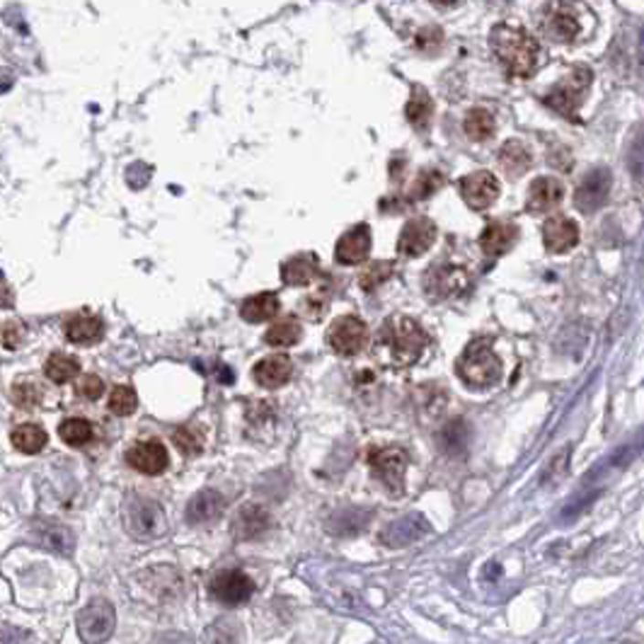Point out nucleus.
Masks as SVG:
<instances>
[{
  "mask_svg": "<svg viewBox=\"0 0 644 644\" xmlns=\"http://www.w3.org/2000/svg\"><path fill=\"white\" fill-rule=\"evenodd\" d=\"M460 381L472 390H490L494 388L501 375H504V366L497 352L492 349L490 340H475L470 342L465 352L460 354L456 366Z\"/></svg>",
  "mask_w": 644,
  "mask_h": 644,
  "instance_id": "3",
  "label": "nucleus"
},
{
  "mask_svg": "<svg viewBox=\"0 0 644 644\" xmlns=\"http://www.w3.org/2000/svg\"><path fill=\"white\" fill-rule=\"evenodd\" d=\"M437 240V226L427 216H417L405 223L400 238H397V255L400 257H419L434 245Z\"/></svg>",
  "mask_w": 644,
  "mask_h": 644,
  "instance_id": "14",
  "label": "nucleus"
},
{
  "mask_svg": "<svg viewBox=\"0 0 644 644\" xmlns=\"http://www.w3.org/2000/svg\"><path fill=\"white\" fill-rule=\"evenodd\" d=\"M565 199V187L560 180L554 177H538L531 185L526 196V211L528 214H545L550 208H554Z\"/></svg>",
  "mask_w": 644,
  "mask_h": 644,
  "instance_id": "24",
  "label": "nucleus"
},
{
  "mask_svg": "<svg viewBox=\"0 0 644 644\" xmlns=\"http://www.w3.org/2000/svg\"><path fill=\"white\" fill-rule=\"evenodd\" d=\"M499 163H501L506 174L519 177L531 167V151L521 141H506L501 151H499Z\"/></svg>",
  "mask_w": 644,
  "mask_h": 644,
  "instance_id": "30",
  "label": "nucleus"
},
{
  "mask_svg": "<svg viewBox=\"0 0 644 644\" xmlns=\"http://www.w3.org/2000/svg\"><path fill=\"white\" fill-rule=\"evenodd\" d=\"M320 277V262L312 252H301L281 267V279L286 286H308Z\"/></svg>",
  "mask_w": 644,
  "mask_h": 644,
  "instance_id": "26",
  "label": "nucleus"
},
{
  "mask_svg": "<svg viewBox=\"0 0 644 644\" xmlns=\"http://www.w3.org/2000/svg\"><path fill=\"white\" fill-rule=\"evenodd\" d=\"M591 80H594V73L586 66H576L569 76L562 78L560 83L547 92L545 104L550 110L560 111L562 117L576 119V111H579L586 92H589Z\"/></svg>",
  "mask_w": 644,
  "mask_h": 644,
  "instance_id": "4",
  "label": "nucleus"
},
{
  "mask_svg": "<svg viewBox=\"0 0 644 644\" xmlns=\"http://www.w3.org/2000/svg\"><path fill=\"white\" fill-rule=\"evenodd\" d=\"M35 538L37 543L44 547V550H49V553L56 554H73V550H76V533L70 531L69 526H61V523H51V521H39V523H35Z\"/></svg>",
  "mask_w": 644,
  "mask_h": 644,
  "instance_id": "21",
  "label": "nucleus"
},
{
  "mask_svg": "<svg viewBox=\"0 0 644 644\" xmlns=\"http://www.w3.org/2000/svg\"><path fill=\"white\" fill-rule=\"evenodd\" d=\"M15 305V291L10 289L5 279L0 277V308H13Z\"/></svg>",
  "mask_w": 644,
  "mask_h": 644,
  "instance_id": "43",
  "label": "nucleus"
},
{
  "mask_svg": "<svg viewBox=\"0 0 644 644\" xmlns=\"http://www.w3.org/2000/svg\"><path fill=\"white\" fill-rule=\"evenodd\" d=\"M76 393L80 397H85V400H98V397L104 393L102 378H98L95 374L80 375V381L76 383Z\"/></svg>",
  "mask_w": 644,
  "mask_h": 644,
  "instance_id": "40",
  "label": "nucleus"
},
{
  "mask_svg": "<svg viewBox=\"0 0 644 644\" xmlns=\"http://www.w3.org/2000/svg\"><path fill=\"white\" fill-rule=\"evenodd\" d=\"M80 374V364L69 354H51L49 361L44 364V375L56 385H66Z\"/></svg>",
  "mask_w": 644,
  "mask_h": 644,
  "instance_id": "31",
  "label": "nucleus"
},
{
  "mask_svg": "<svg viewBox=\"0 0 644 644\" xmlns=\"http://www.w3.org/2000/svg\"><path fill=\"white\" fill-rule=\"evenodd\" d=\"M368 252H371V228L366 223H361L340 238V243L334 248V259L344 267H354L364 262Z\"/></svg>",
  "mask_w": 644,
  "mask_h": 644,
  "instance_id": "17",
  "label": "nucleus"
},
{
  "mask_svg": "<svg viewBox=\"0 0 644 644\" xmlns=\"http://www.w3.org/2000/svg\"><path fill=\"white\" fill-rule=\"evenodd\" d=\"M279 296L271 291L255 293V296L245 298V303L240 305V315L248 322H267L279 315Z\"/></svg>",
  "mask_w": 644,
  "mask_h": 644,
  "instance_id": "27",
  "label": "nucleus"
},
{
  "mask_svg": "<svg viewBox=\"0 0 644 644\" xmlns=\"http://www.w3.org/2000/svg\"><path fill=\"white\" fill-rule=\"evenodd\" d=\"M434 3H438V5H453L458 0H434Z\"/></svg>",
  "mask_w": 644,
  "mask_h": 644,
  "instance_id": "44",
  "label": "nucleus"
},
{
  "mask_svg": "<svg viewBox=\"0 0 644 644\" xmlns=\"http://www.w3.org/2000/svg\"><path fill=\"white\" fill-rule=\"evenodd\" d=\"M371 470L383 485L388 487L390 494L400 497L405 492V470H407V453L397 446H381L368 453Z\"/></svg>",
  "mask_w": 644,
  "mask_h": 644,
  "instance_id": "8",
  "label": "nucleus"
},
{
  "mask_svg": "<svg viewBox=\"0 0 644 644\" xmlns=\"http://www.w3.org/2000/svg\"><path fill=\"white\" fill-rule=\"evenodd\" d=\"M126 463L132 465L133 470L141 475H163L170 465V456H167L165 446L160 441H141L133 444L126 450Z\"/></svg>",
  "mask_w": 644,
  "mask_h": 644,
  "instance_id": "15",
  "label": "nucleus"
},
{
  "mask_svg": "<svg viewBox=\"0 0 644 644\" xmlns=\"http://www.w3.org/2000/svg\"><path fill=\"white\" fill-rule=\"evenodd\" d=\"M107 405H110V412H114L117 417H129L139 407V397H136L133 388H129V385H117L110 393Z\"/></svg>",
  "mask_w": 644,
  "mask_h": 644,
  "instance_id": "36",
  "label": "nucleus"
},
{
  "mask_svg": "<svg viewBox=\"0 0 644 644\" xmlns=\"http://www.w3.org/2000/svg\"><path fill=\"white\" fill-rule=\"evenodd\" d=\"M490 44L499 63L513 78L531 76L541 58V44L535 42L526 29L512 27V25H497L490 35Z\"/></svg>",
  "mask_w": 644,
  "mask_h": 644,
  "instance_id": "2",
  "label": "nucleus"
},
{
  "mask_svg": "<svg viewBox=\"0 0 644 644\" xmlns=\"http://www.w3.org/2000/svg\"><path fill=\"white\" fill-rule=\"evenodd\" d=\"M543 243L554 255H565L579 245V226L567 216H553L543 226Z\"/></svg>",
  "mask_w": 644,
  "mask_h": 644,
  "instance_id": "16",
  "label": "nucleus"
},
{
  "mask_svg": "<svg viewBox=\"0 0 644 644\" xmlns=\"http://www.w3.org/2000/svg\"><path fill=\"white\" fill-rule=\"evenodd\" d=\"M252 375L255 381L262 385V388H281L286 383L291 381L293 375V361L284 354H274V356H267L259 364H255L252 368Z\"/></svg>",
  "mask_w": 644,
  "mask_h": 644,
  "instance_id": "23",
  "label": "nucleus"
},
{
  "mask_svg": "<svg viewBox=\"0 0 644 644\" xmlns=\"http://www.w3.org/2000/svg\"><path fill=\"white\" fill-rule=\"evenodd\" d=\"M173 441L185 456H199L201 450H204V437H201V431L195 429V427H180V429H174Z\"/></svg>",
  "mask_w": 644,
  "mask_h": 644,
  "instance_id": "38",
  "label": "nucleus"
},
{
  "mask_svg": "<svg viewBox=\"0 0 644 644\" xmlns=\"http://www.w3.org/2000/svg\"><path fill=\"white\" fill-rule=\"evenodd\" d=\"M393 274H396V264L388 262V259H378V262L371 264V267L361 274L359 284L364 291H374L375 286H381L383 281L393 277Z\"/></svg>",
  "mask_w": 644,
  "mask_h": 644,
  "instance_id": "37",
  "label": "nucleus"
},
{
  "mask_svg": "<svg viewBox=\"0 0 644 644\" xmlns=\"http://www.w3.org/2000/svg\"><path fill=\"white\" fill-rule=\"evenodd\" d=\"M610 185H613V177H610V170H606V167H596V170L584 174V180L579 182V187L575 192L576 208L584 214L598 211L608 201Z\"/></svg>",
  "mask_w": 644,
  "mask_h": 644,
  "instance_id": "12",
  "label": "nucleus"
},
{
  "mask_svg": "<svg viewBox=\"0 0 644 644\" xmlns=\"http://www.w3.org/2000/svg\"><path fill=\"white\" fill-rule=\"evenodd\" d=\"M39 400H42V393L32 383H20L13 388V402L20 407H35Z\"/></svg>",
  "mask_w": 644,
  "mask_h": 644,
  "instance_id": "41",
  "label": "nucleus"
},
{
  "mask_svg": "<svg viewBox=\"0 0 644 644\" xmlns=\"http://www.w3.org/2000/svg\"><path fill=\"white\" fill-rule=\"evenodd\" d=\"M499 192H501L499 180L492 173H487V170L465 174L463 180H460V196H463V201L472 211H485V208L492 206L494 201L499 199Z\"/></svg>",
  "mask_w": 644,
  "mask_h": 644,
  "instance_id": "13",
  "label": "nucleus"
},
{
  "mask_svg": "<svg viewBox=\"0 0 644 644\" xmlns=\"http://www.w3.org/2000/svg\"><path fill=\"white\" fill-rule=\"evenodd\" d=\"M579 13H582V5L576 0H553L545 7V15H543V32L553 42H576L584 32L582 15Z\"/></svg>",
  "mask_w": 644,
  "mask_h": 644,
  "instance_id": "6",
  "label": "nucleus"
},
{
  "mask_svg": "<svg viewBox=\"0 0 644 644\" xmlns=\"http://www.w3.org/2000/svg\"><path fill=\"white\" fill-rule=\"evenodd\" d=\"M126 531L139 541H153L165 533V513L158 501L146 497H132L124 506Z\"/></svg>",
  "mask_w": 644,
  "mask_h": 644,
  "instance_id": "5",
  "label": "nucleus"
},
{
  "mask_svg": "<svg viewBox=\"0 0 644 644\" xmlns=\"http://www.w3.org/2000/svg\"><path fill=\"white\" fill-rule=\"evenodd\" d=\"M66 340L76 347H92L98 344L104 337V322L98 318V315H90V312H78L73 318H69L66 327Z\"/></svg>",
  "mask_w": 644,
  "mask_h": 644,
  "instance_id": "20",
  "label": "nucleus"
},
{
  "mask_svg": "<svg viewBox=\"0 0 644 644\" xmlns=\"http://www.w3.org/2000/svg\"><path fill=\"white\" fill-rule=\"evenodd\" d=\"M446 185V177L438 170H422V173L417 174L415 182H412V187H409V201H427L429 196H434L438 192V189Z\"/></svg>",
  "mask_w": 644,
  "mask_h": 644,
  "instance_id": "33",
  "label": "nucleus"
},
{
  "mask_svg": "<svg viewBox=\"0 0 644 644\" xmlns=\"http://www.w3.org/2000/svg\"><path fill=\"white\" fill-rule=\"evenodd\" d=\"M405 114H407L409 124L415 126V129H419V132H427V129H429V121L431 117H434V102H431L429 92L424 90L422 85H415V88H412V98H409Z\"/></svg>",
  "mask_w": 644,
  "mask_h": 644,
  "instance_id": "28",
  "label": "nucleus"
},
{
  "mask_svg": "<svg viewBox=\"0 0 644 644\" xmlns=\"http://www.w3.org/2000/svg\"><path fill=\"white\" fill-rule=\"evenodd\" d=\"M117 628V613L107 598H92L80 613H78V635L83 642L98 644L111 638Z\"/></svg>",
  "mask_w": 644,
  "mask_h": 644,
  "instance_id": "7",
  "label": "nucleus"
},
{
  "mask_svg": "<svg viewBox=\"0 0 644 644\" xmlns=\"http://www.w3.org/2000/svg\"><path fill=\"white\" fill-rule=\"evenodd\" d=\"M301 334H303V327L298 325V320L286 318L274 322V325L267 330L264 342H267L269 347H293V344H298V340H301Z\"/></svg>",
  "mask_w": 644,
  "mask_h": 644,
  "instance_id": "32",
  "label": "nucleus"
},
{
  "mask_svg": "<svg viewBox=\"0 0 644 644\" xmlns=\"http://www.w3.org/2000/svg\"><path fill=\"white\" fill-rule=\"evenodd\" d=\"M25 334H27V330H25V325L22 322H17V320H7L5 325L0 327V344L5 349H17L25 342Z\"/></svg>",
  "mask_w": 644,
  "mask_h": 644,
  "instance_id": "39",
  "label": "nucleus"
},
{
  "mask_svg": "<svg viewBox=\"0 0 644 644\" xmlns=\"http://www.w3.org/2000/svg\"><path fill=\"white\" fill-rule=\"evenodd\" d=\"M226 499L216 490H201L195 497L189 499L187 504V521L192 526H201V523H211L214 519H218V513L223 512Z\"/></svg>",
  "mask_w": 644,
  "mask_h": 644,
  "instance_id": "25",
  "label": "nucleus"
},
{
  "mask_svg": "<svg viewBox=\"0 0 644 644\" xmlns=\"http://www.w3.org/2000/svg\"><path fill=\"white\" fill-rule=\"evenodd\" d=\"M208 591L218 603L226 606H240L248 603L255 594V582L249 579L240 569H228V572H218L208 584Z\"/></svg>",
  "mask_w": 644,
  "mask_h": 644,
  "instance_id": "11",
  "label": "nucleus"
},
{
  "mask_svg": "<svg viewBox=\"0 0 644 644\" xmlns=\"http://www.w3.org/2000/svg\"><path fill=\"white\" fill-rule=\"evenodd\" d=\"M519 240V226L512 221H494L490 223L482 236H480V248L487 257H501L516 245Z\"/></svg>",
  "mask_w": 644,
  "mask_h": 644,
  "instance_id": "19",
  "label": "nucleus"
},
{
  "mask_svg": "<svg viewBox=\"0 0 644 644\" xmlns=\"http://www.w3.org/2000/svg\"><path fill=\"white\" fill-rule=\"evenodd\" d=\"M429 531H431L429 521L424 519L422 513H409V516H405V519L396 521L393 526L385 528L381 541L390 547L412 545V543L424 538Z\"/></svg>",
  "mask_w": 644,
  "mask_h": 644,
  "instance_id": "18",
  "label": "nucleus"
},
{
  "mask_svg": "<svg viewBox=\"0 0 644 644\" xmlns=\"http://www.w3.org/2000/svg\"><path fill=\"white\" fill-rule=\"evenodd\" d=\"M271 526V516L267 509L257 504H248L238 512L236 521H233V535L238 541H257L262 538Z\"/></svg>",
  "mask_w": 644,
  "mask_h": 644,
  "instance_id": "22",
  "label": "nucleus"
},
{
  "mask_svg": "<svg viewBox=\"0 0 644 644\" xmlns=\"http://www.w3.org/2000/svg\"><path fill=\"white\" fill-rule=\"evenodd\" d=\"M429 347V334L407 315H390L375 337V356L385 368H407Z\"/></svg>",
  "mask_w": 644,
  "mask_h": 644,
  "instance_id": "1",
  "label": "nucleus"
},
{
  "mask_svg": "<svg viewBox=\"0 0 644 644\" xmlns=\"http://www.w3.org/2000/svg\"><path fill=\"white\" fill-rule=\"evenodd\" d=\"M468 284H470V274L463 267H453V264H438L424 274V293L429 296V301H449V298L460 296Z\"/></svg>",
  "mask_w": 644,
  "mask_h": 644,
  "instance_id": "10",
  "label": "nucleus"
},
{
  "mask_svg": "<svg viewBox=\"0 0 644 644\" xmlns=\"http://www.w3.org/2000/svg\"><path fill=\"white\" fill-rule=\"evenodd\" d=\"M327 344L340 356H356L366 349L368 327L366 322L356 315H344L337 318L327 330Z\"/></svg>",
  "mask_w": 644,
  "mask_h": 644,
  "instance_id": "9",
  "label": "nucleus"
},
{
  "mask_svg": "<svg viewBox=\"0 0 644 644\" xmlns=\"http://www.w3.org/2000/svg\"><path fill=\"white\" fill-rule=\"evenodd\" d=\"M92 424L88 422V419H78V417H73V419H66V422H61V427H58V437H61L63 444L73 446V449H78V446H85L92 441Z\"/></svg>",
  "mask_w": 644,
  "mask_h": 644,
  "instance_id": "34",
  "label": "nucleus"
},
{
  "mask_svg": "<svg viewBox=\"0 0 644 644\" xmlns=\"http://www.w3.org/2000/svg\"><path fill=\"white\" fill-rule=\"evenodd\" d=\"M463 126L472 141H487L494 133V117L487 110H470Z\"/></svg>",
  "mask_w": 644,
  "mask_h": 644,
  "instance_id": "35",
  "label": "nucleus"
},
{
  "mask_svg": "<svg viewBox=\"0 0 644 644\" xmlns=\"http://www.w3.org/2000/svg\"><path fill=\"white\" fill-rule=\"evenodd\" d=\"M441 47V29L437 27H427L422 35L417 37V49L422 51H434Z\"/></svg>",
  "mask_w": 644,
  "mask_h": 644,
  "instance_id": "42",
  "label": "nucleus"
},
{
  "mask_svg": "<svg viewBox=\"0 0 644 644\" xmlns=\"http://www.w3.org/2000/svg\"><path fill=\"white\" fill-rule=\"evenodd\" d=\"M10 441H13V446L20 450V453L35 456V453H39V450L47 446L49 437H47V431H44L39 424H20V427H15L13 434H10Z\"/></svg>",
  "mask_w": 644,
  "mask_h": 644,
  "instance_id": "29",
  "label": "nucleus"
}]
</instances>
